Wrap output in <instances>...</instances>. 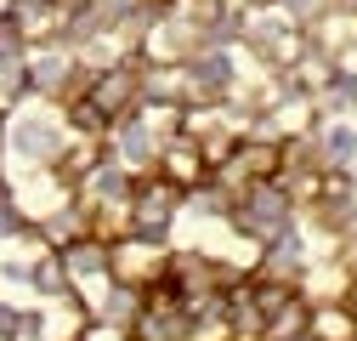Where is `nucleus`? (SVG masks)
<instances>
[{
  "mask_svg": "<svg viewBox=\"0 0 357 341\" xmlns=\"http://www.w3.org/2000/svg\"><path fill=\"white\" fill-rule=\"evenodd\" d=\"M6 57H23V34H17V23L6 12H0V63H6Z\"/></svg>",
  "mask_w": 357,
  "mask_h": 341,
  "instance_id": "1",
  "label": "nucleus"
},
{
  "mask_svg": "<svg viewBox=\"0 0 357 341\" xmlns=\"http://www.w3.org/2000/svg\"><path fill=\"white\" fill-rule=\"evenodd\" d=\"M351 319H357V313H351Z\"/></svg>",
  "mask_w": 357,
  "mask_h": 341,
  "instance_id": "2",
  "label": "nucleus"
}]
</instances>
